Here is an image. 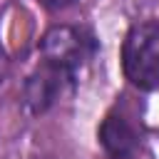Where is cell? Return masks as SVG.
I'll return each mask as SVG.
<instances>
[{"instance_id": "obj_1", "label": "cell", "mask_w": 159, "mask_h": 159, "mask_svg": "<svg viewBox=\"0 0 159 159\" xmlns=\"http://www.w3.org/2000/svg\"><path fill=\"white\" fill-rule=\"evenodd\" d=\"M122 70L124 77L149 92L159 87V22L147 20L129 27L122 42Z\"/></svg>"}, {"instance_id": "obj_2", "label": "cell", "mask_w": 159, "mask_h": 159, "mask_svg": "<svg viewBox=\"0 0 159 159\" xmlns=\"http://www.w3.org/2000/svg\"><path fill=\"white\" fill-rule=\"evenodd\" d=\"M42 57L47 62H55L60 67H67L72 72H77L80 65H84L92 52H94V40L92 35H87L80 27L72 25H55L45 32L42 42H40Z\"/></svg>"}, {"instance_id": "obj_5", "label": "cell", "mask_w": 159, "mask_h": 159, "mask_svg": "<svg viewBox=\"0 0 159 159\" xmlns=\"http://www.w3.org/2000/svg\"><path fill=\"white\" fill-rule=\"evenodd\" d=\"M77 0H42V5L47 10H65V7H72Z\"/></svg>"}, {"instance_id": "obj_3", "label": "cell", "mask_w": 159, "mask_h": 159, "mask_svg": "<svg viewBox=\"0 0 159 159\" xmlns=\"http://www.w3.org/2000/svg\"><path fill=\"white\" fill-rule=\"evenodd\" d=\"M75 72L67 67H60L55 62L42 60L40 67L32 70V75L25 82V104L32 114H42L47 112L57 99H62L67 94V89L72 87Z\"/></svg>"}, {"instance_id": "obj_4", "label": "cell", "mask_w": 159, "mask_h": 159, "mask_svg": "<svg viewBox=\"0 0 159 159\" xmlns=\"http://www.w3.org/2000/svg\"><path fill=\"white\" fill-rule=\"evenodd\" d=\"M99 142H102V147H104V152L109 157L124 159L137 149V132L127 122L124 114L109 112L104 117L102 127H99Z\"/></svg>"}]
</instances>
